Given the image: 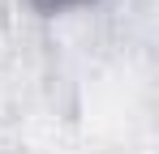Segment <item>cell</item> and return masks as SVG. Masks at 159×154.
<instances>
[{
  "label": "cell",
  "mask_w": 159,
  "mask_h": 154,
  "mask_svg": "<svg viewBox=\"0 0 159 154\" xmlns=\"http://www.w3.org/2000/svg\"><path fill=\"white\" fill-rule=\"evenodd\" d=\"M69 4H86V0H34V9H43V13H56V9H69Z\"/></svg>",
  "instance_id": "obj_1"
}]
</instances>
